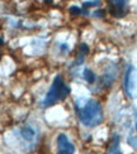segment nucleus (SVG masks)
Here are the masks:
<instances>
[{
	"label": "nucleus",
	"instance_id": "nucleus-1",
	"mask_svg": "<svg viewBox=\"0 0 137 154\" xmlns=\"http://www.w3.org/2000/svg\"><path fill=\"white\" fill-rule=\"evenodd\" d=\"M75 111L80 123L88 128L99 125L103 121V109L94 99L79 97L75 100Z\"/></svg>",
	"mask_w": 137,
	"mask_h": 154
},
{
	"label": "nucleus",
	"instance_id": "nucleus-2",
	"mask_svg": "<svg viewBox=\"0 0 137 154\" xmlns=\"http://www.w3.org/2000/svg\"><path fill=\"white\" fill-rule=\"evenodd\" d=\"M69 94H70V87L67 85H65L62 77L58 75V76L55 77L54 82H52L51 88L48 90L47 95H46V97L43 100V106L48 107V106L55 105L56 102L66 99V96Z\"/></svg>",
	"mask_w": 137,
	"mask_h": 154
},
{
	"label": "nucleus",
	"instance_id": "nucleus-3",
	"mask_svg": "<svg viewBox=\"0 0 137 154\" xmlns=\"http://www.w3.org/2000/svg\"><path fill=\"white\" fill-rule=\"evenodd\" d=\"M123 87L129 99L137 97V69L132 65L128 66L125 73V80H123Z\"/></svg>",
	"mask_w": 137,
	"mask_h": 154
},
{
	"label": "nucleus",
	"instance_id": "nucleus-4",
	"mask_svg": "<svg viewBox=\"0 0 137 154\" xmlns=\"http://www.w3.org/2000/svg\"><path fill=\"white\" fill-rule=\"evenodd\" d=\"M75 146L65 134H58L57 137V154H74Z\"/></svg>",
	"mask_w": 137,
	"mask_h": 154
},
{
	"label": "nucleus",
	"instance_id": "nucleus-5",
	"mask_svg": "<svg viewBox=\"0 0 137 154\" xmlns=\"http://www.w3.org/2000/svg\"><path fill=\"white\" fill-rule=\"evenodd\" d=\"M37 130L34 129V128H32L29 125L27 126H24L21 129V137L22 139L24 140L25 143H28V144H32L33 145L36 142H37Z\"/></svg>",
	"mask_w": 137,
	"mask_h": 154
},
{
	"label": "nucleus",
	"instance_id": "nucleus-6",
	"mask_svg": "<svg viewBox=\"0 0 137 154\" xmlns=\"http://www.w3.org/2000/svg\"><path fill=\"white\" fill-rule=\"evenodd\" d=\"M112 5V14L117 15V13H122L123 8L126 6V0H109Z\"/></svg>",
	"mask_w": 137,
	"mask_h": 154
},
{
	"label": "nucleus",
	"instance_id": "nucleus-7",
	"mask_svg": "<svg viewBox=\"0 0 137 154\" xmlns=\"http://www.w3.org/2000/svg\"><path fill=\"white\" fill-rule=\"evenodd\" d=\"M107 154H122L121 148H119V137L118 135H114L113 142H112V144H110Z\"/></svg>",
	"mask_w": 137,
	"mask_h": 154
},
{
	"label": "nucleus",
	"instance_id": "nucleus-8",
	"mask_svg": "<svg viewBox=\"0 0 137 154\" xmlns=\"http://www.w3.org/2000/svg\"><path fill=\"white\" fill-rule=\"evenodd\" d=\"M83 77H84V80H85L86 82H89V83H93L94 81H95V75H94V72L91 71V69H89V68H85L83 71Z\"/></svg>",
	"mask_w": 137,
	"mask_h": 154
},
{
	"label": "nucleus",
	"instance_id": "nucleus-9",
	"mask_svg": "<svg viewBox=\"0 0 137 154\" xmlns=\"http://www.w3.org/2000/svg\"><path fill=\"white\" fill-rule=\"evenodd\" d=\"M127 142H128V144L131 145L135 150H137V137L136 135H129L127 138Z\"/></svg>",
	"mask_w": 137,
	"mask_h": 154
},
{
	"label": "nucleus",
	"instance_id": "nucleus-10",
	"mask_svg": "<svg viewBox=\"0 0 137 154\" xmlns=\"http://www.w3.org/2000/svg\"><path fill=\"white\" fill-rule=\"evenodd\" d=\"M100 0H88L84 3V6H94V5H99Z\"/></svg>",
	"mask_w": 137,
	"mask_h": 154
},
{
	"label": "nucleus",
	"instance_id": "nucleus-11",
	"mask_svg": "<svg viewBox=\"0 0 137 154\" xmlns=\"http://www.w3.org/2000/svg\"><path fill=\"white\" fill-rule=\"evenodd\" d=\"M81 9L79 8V6H70V13H71V14H81Z\"/></svg>",
	"mask_w": 137,
	"mask_h": 154
},
{
	"label": "nucleus",
	"instance_id": "nucleus-12",
	"mask_svg": "<svg viewBox=\"0 0 137 154\" xmlns=\"http://www.w3.org/2000/svg\"><path fill=\"white\" fill-rule=\"evenodd\" d=\"M89 52V48H88V46H86V44H81V46H80V54H83V56H85L86 53Z\"/></svg>",
	"mask_w": 137,
	"mask_h": 154
},
{
	"label": "nucleus",
	"instance_id": "nucleus-13",
	"mask_svg": "<svg viewBox=\"0 0 137 154\" xmlns=\"http://www.w3.org/2000/svg\"><path fill=\"white\" fill-rule=\"evenodd\" d=\"M60 48H61V51H62V52H66V51H69V46H67V44H60Z\"/></svg>",
	"mask_w": 137,
	"mask_h": 154
},
{
	"label": "nucleus",
	"instance_id": "nucleus-14",
	"mask_svg": "<svg viewBox=\"0 0 137 154\" xmlns=\"http://www.w3.org/2000/svg\"><path fill=\"white\" fill-rule=\"evenodd\" d=\"M94 15L95 17H104V10H96Z\"/></svg>",
	"mask_w": 137,
	"mask_h": 154
},
{
	"label": "nucleus",
	"instance_id": "nucleus-15",
	"mask_svg": "<svg viewBox=\"0 0 137 154\" xmlns=\"http://www.w3.org/2000/svg\"><path fill=\"white\" fill-rule=\"evenodd\" d=\"M3 43H4V42H3V39H2V38H0V46H2Z\"/></svg>",
	"mask_w": 137,
	"mask_h": 154
},
{
	"label": "nucleus",
	"instance_id": "nucleus-16",
	"mask_svg": "<svg viewBox=\"0 0 137 154\" xmlns=\"http://www.w3.org/2000/svg\"><path fill=\"white\" fill-rule=\"evenodd\" d=\"M136 130H137V121H136Z\"/></svg>",
	"mask_w": 137,
	"mask_h": 154
}]
</instances>
